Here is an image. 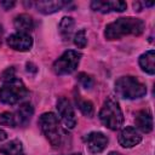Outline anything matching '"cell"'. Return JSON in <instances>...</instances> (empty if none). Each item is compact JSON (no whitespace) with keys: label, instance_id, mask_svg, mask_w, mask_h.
I'll list each match as a JSON object with an SVG mask.
<instances>
[{"label":"cell","instance_id":"obj_21","mask_svg":"<svg viewBox=\"0 0 155 155\" xmlns=\"http://www.w3.org/2000/svg\"><path fill=\"white\" fill-rule=\"evenodd\" d=\"M74 44L79 47V48H84L87 44V36H86V30L85 29H81L79 30L75 36H74Z\"/></svg>","mask_w":155,"mask_h":155},{"label":"cell","instance_id":"obj_1","mask_svg":"<svg viewBox=\"0 0 155 155\" xmlns=\"http://www.w3.org/2000/svg\"><path fill=\"white\" fill-rule=\"evenodd\" d=\"M145 29V24L140 18L121 17L107 24L104 36L107 40H117L126 35H140Z\"/></svg>","mask_w":155,"mask_h":155},{"label":"cell","instance_id":"obj_11","mask_svg":"<svg viewBox=\"0 0 155 155\" xmlns=\"http://www.w3.org/2000/svg\"><path fill=\"white\" fill-rule=\"evenodd\" d=\"M91 8L97 12L108 13V12H122L127 8V4L121 0H114V1H102V0H94L91 2Z\"/></svg>","mask_w":155,"mask_h":155},{"label":"cell","instance_id":"obj_18","mask_svg":"<svg viewBox=\"0 0 155 155\" xmlns=\"http://www.w3.org/2000/svg\"><path fill=\"white\" fill-rule=\"evenodd\" d=\"M75 103H76V107L79 108V110L87 117H92L93 114H94V108H93V104L91 101H87V99H84L80 93L75 92Z\"/></svg>","mask_w":155,"mask_h":155},{"label":"cell","instance_id":"obj_20","mask_svg":"<svg viewBox=\"0 0 155 155\" xmlns=\"http://www.w3.org/2000/svg\"><path fill=\"white\" fill-rule=\"evenodd\" d=\"M0 125L4 126H8V127H16V119H15V114L8 113V111H4L0 113Z\"/></svg>","mask_w":155,"mask_h":155},{"label":"cell","instance_id":"obj_28","mask_svg":"<svg viewBox=\"0 0 155 155\" xmlns=\"http://www.w3.org/2000/svg\"><path fill=\"white\" fill-rule=\"evenodd\" d=\"M70 155H81L80 153H75V154H70Z\"/></svg>","mask_w":155,"mask_h":155},{"label":"cell","instance_id":"obj_19","mask_svg":"<svg viewBox=\"0 0 155 155\" xmlns=\"http://www.w3.org/2000/svg\"><path fill=\"white\" fill-rule=\"evenodd\" d=\"M73 29H74V19L71 17H63L58 25V30H59V34L63 38V40L70 39Z\"/></svg>","mask_w":155,"mask_h":155},{"label":"cell","instance_id":"obj_7","mask_svg":"<svg viewBox=\"0 0 155 155\" xmlns=\"http://www.w3.org/2000/svg\"><path fill=\"white\" fill-rule=\"evenodd\" d=\"M57 110L61 116V120L68 128H74L76 126V117H75L74 108L68 98L61 97L57 101Z\"/></svg>","mask_w":155,"mask_h":155},{"label":"cell","instance_id":"obj_5","mask_svg":"<svg viewBox=\"0 0 155 155\" xmlns=\"http://www.w3.org/2000/svg\"><path fill=\"white\" fill-rule=\"evenodd\" d=\"M28 90L23 81L18 78H13L4 82L2 87L0 88V101L5 104H16L21 102L24 97H27Z\"/></svg>","mask_w":155,"mask_h":155},{"label":"cell","instance_id":"obj_9","mask_svg":"<svg viewBox=\"0 0 155 155\" xmlns=\"http://www.w3.org/2000/svg\"><path fill=\"white\" fill-rule=\"evenodd\" d=\"M84 139L87 144L90 153H92V154L102 153L107 148L108 142H109L107 136L103 134L102 132H91V133L86 134Z\"/></svg>","mask_w":155,"mask_h":155},{"label":"cell","instance_id":"obj_12","mask_svg":"<svg viewBox=\"0 0 155 155\" xmlns=\"http://www.w3.org/2000/svg\"><path fill=\"white\" fill-rule=\"evenodd\" d=\"M134 124L137 128L144 133H149L153 130V116L149 110H140L136 114Z\"/></svg>","mask_w":155,"mask_h":155},{"label":"cell","instance_id":"obj_2","mask_svg":"<svg viewBox=\"0 0 155 155\" xmlns=\"http://www.w3.org/2000/svg\"><path fill=\"white\" fill-rule=\"evenodd\" d=\"M99 120L101 122L110 128V130H119L124 124V114L119 105V102L115 99V97L109 96L104 101L101 110H99Z\"/></svg>","mask_w":155,"mask_h":155},{"label":"cell","instance_id":"obj_27","mask_svg":"<svg viewBox=\"0 0 155 155\" xmlns=\"http://www.w3.org/2000/svg\"><path fill=\"white\" fill-rule=\"evenodd\" d=\"M108 155H121L120 153H117V151H110Z\"/></svg>","mask_w":155,"mask_h":155},{"label":"cell","instance_id":"obj_22","mask_svg":"<svg viewBox=\"0 0 155 155\" xmlns=\"http://www.w3.org/2000/svg\"><path fill=\"white\" fill-rule=\"evenodd\" d=\"M78 80H79L80 85L82 87H85V88H91L93 86V84H94L93 79L88 74H86V73H79L78 74Z\"/></svg>","mask_w":155,"mask_h":155},{"label":"cell","instance_id":"obj_15","mask_svg":"<svg viewBox=\"0 0 155 155\" xmlns=\"http://www.w3.org/2000/svg\"><path fill=\"white\" fill-rule=\"evenodd\" d=\"M35 7L39 12L44 13V15H51L53 12H57L59 10H62L65 5H68L67 1H62V0H56V1H47V0H44V1H36L35 4Z\"/></svg>","mask_w":155,"mask_h":155},{"label":"cell","instance_id":"obj_26","mask_svg":"<svg viewBox=\"0 0 155 155\" xmlns=\"http://www.w3.org/2000/svg\"><path fill=\"white\" fill-rule=\"evenodd\" d=\"M2 36H4V29H2V25L0 24V45H1V41H2Z\"/></svg>","mask_w":155,"mask_h":155},{"label":"cell","instance_id":"obj_6","mask_svg":"<svg viewBox=\"0 0 155 155\" xmlns=\"http://www.w3.org/2000/svg\"><path fill=\"white\" fill-rule=\"evenodd\" d=\"M80 59H81L80 52L74 51V50H68L54 61L52 69H53L54 74H57V75L71 74L79 67Z\"/></svg>","mask_w":155,"mask_h":155},{"label":"cell","instance_id":"obj_3","mask_svg":"<svg viewBox=\"0 0 155 155\" xmlns=\"http://www.w3.org/2000/svg\"><path fill=\"white\" fill-rule=\"evenodd\" d=\"M39 126L41 132L50 142V144L54 148H58L63 143L64 132L61 127V122L56 114L53 113H44L39 117Z\"/></svg>","mask_w":155,"mask_h":155},{"label":"cell","instance_id":"obj_4","mask_svg":"<svg viewBox=\"0 0 155 155\" xmlns=\"http://www.w3.org/2000/svg\"><path fill=\"white\" fill-rule=\"evenodd\" d=\"M115 92L119 97L126 99H137L147 93L145 85L136 76H121L115 81Z\"/></svg>","mask_w":155,"mask_h":155},{"label":"cell","instance_id":"obj_16","mask_svg":"<svg viewBox=\"0 0 155 155\" xmlns=\"http://www.w3.org/2000/svg\"><path fill=\"white\" fill-rule=\"evenodd\" d=\"M139 65L143 71L149 75H154L155 73V52L154 50H149L139 57Z\"/></svg>","mask_w":155,"mask_h":155},{"label":"cell","instance_id":"obj_17","mask_svg":"<svg viewBox=\"0 0 155 155\" xmlns=\"http://www.w3.org/2000/svg\"><path fill=\"white\" fill-rule=\"evenodd\" d=\"M0 153L2 155H24L23 145L18 139H13L0 147Z\"/></svg>","mask_w":155,"mask_h":155},{"label":"cell","instance_id":"obj_10","mask_svg":"<svg viewBox=\"0 0 155 155\" xmlns=\"http://www.w3.org/2000/svg\"><path fill=\"white\" fill-rule=\"evenodd\" d=\"M117 140H119V144L121 147L132 148V147L138 145L142 142V136L137 131V128H134L132 126H126L125 128L121 130Z\"/></svg>","mask_w":155,"mask_h":155},{"label":"cell","instance_id":"obj_8","mask_svg":"<svg viewBox=\"0 0 155 155\" xmlns=\"http://www.w3.org/2000/svg\"><path fill=\"white\" fill-rule=\"evenodd\" d=\"M7 45L19 52H25L29 51L33 46V39L29 34H24V33H15L11 34L7 38Z\"/></svg>","mask_w":155,"mask_h":155},{"label":"cell","instance_id":"obj_13","mask_svg":"<svg viewBox=\"0 0 155 155\" xmlns=\"http://www.w3.org/2000/svg\"><path fill=\"white\" fill-rule=\"evenodd\" d=\"M33 114H34V108L29 102L21 104L19 108L17 109V111L15 113V119H16L17 126H25L30 121Z\"/></svg>","mask_w":155,"mask_h":155},{"label":"cell","instance_id":"obj_23","mask_svg":"<svg viewBox=\"0 0 155 155\" xmlns=\"http://www.w3.org/2000/svg\"><path fill=\"white\" fill-rule=\"evenodd\" d=\"M13 78H16V75H15V69H13V67H10V68H7L2 74H1V81L2 82H6V81H8V80H12Z\"/></svg>","mask_w":155,"mask_h":155},{"label":"cell","instance_id":"obj_24","mask_svg":"<svg viewBox=\"0 0 155 155\" xmlns=\"http://www.w3.org/2000/svg\"><path fill=\"white\" fill-rule=\"evenodd\" d=\"M0 5H1L5 10H10V8H12V7L16 5V2H15V1H0Z\"/></svg>","mask_w":155,"mask_h":155},{"label":"cell","instance_id":"obj_25","mask_svg":"<svg viewBox=\"0 0 155 155\" xmlns=\"http://www.w3.org/2000/svg\"><path fill=\"white\" fill-rule=\"evenodd\" d=\"M6 138H7V133H6L4 130H1V128H0V142L5 140Z\"/></svg>","mask_w":155,"mask_h":155},{"label":"cell","instance_id":"obj_14","mask_svg":"<svg viewBox=\"0 0 155 155\" xmlns=\"http://www.w3.org/2000/svg\"><path fill=\"white\" fill-rule=\"evenodd\" d=\"M13 25L17 33H24V34H29V31H31L35 27L33 17L27 13L18 15L13 21Z\"/></svg>","mask_w":155,"mask_h":155}]
</instances>
